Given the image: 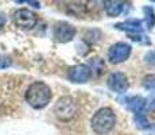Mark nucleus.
Instances as JSON below:
<instances>
[{
  "mask_svg": "<svg viewBox=\"0 0 155 135\" xmlns=\"http://www.w3.org/2000/svg\"><path fill=\"white\" fill-rule=\"evenodd\" d=\"M51 100V89L43 81H35L26 91V101L35 110H42Z\"/></svg>",
  "mask_w": 155,
  "mask_h": 135,
  "instance_id": "1",
  "label": "nucleus"
},
{
  "mask_svg": "<svg viewBox=\"0 0 155 135\" xmlns=\"http://www.w3.org/2000/svg\"><path fill=\"white\" fill-rule=\"evenodd\" d=\"M116 124V116L115 112L111 108L105 107V108H100L96 113L93 115L91 120L92 130L99 135H105L108 133H111Z\"/></svg>",
  "mask_w": 155,
  "mask_h": 135,
  "instance_id": "2",
  "label": "nucleus"
},
{
  "mask_svg": "<svg viewBox=\"0 0 155 135\" xmlns=\"http://www.w3.org/2000/svg\"><path fill=\"white\" fill-rule=\"evenodd\" d=\"M77 103L70 96H64L61 97L54 106V113L55 116L62 122H69L76 116L77 113Z\"/></svg>",
  "mask_w": 155,
  "mask_h": 135,
  "instance_id": "3",
  "label": "nucleus"
},
{
  "mask_svg": "<svg viewBox=\"0 0 155 135\" xmlns=\"http://www.w3.org/2000/svg\"><path fill=\"white\" fill-rule=\"evenodd\" d=\"M14 22H15V25L18 27H20V29L31 30L35 27V25H37L38 18L31 10L19 8V10L14 14Z\"/></svg>",
  "mask_w": 155,
  "mask_h": 135,
  "instance_id": "4",
  "label": "nucleus"
},
{
  "mask_svg": "<svg viewBox=\"0 0 155 135\" xmlns=\"http://www.w3.org/2000/svg\"><path fill=\"white\" fill-rule=\"evenodd\" d=\"M131 54V46L124 42H119L111 46L108 52V59L111 64H120L126 61Z\"/></svg>",
  "mask_w": 155,
  "mask_h": 135,
  "instance_id": "5",
  "label": "nucleus"
},
{
  "mask_svg": "<svg viewBox=\"0 0 155 135\" xmlns=\"http://www.w3.org/2000/svg\"><path fill=\"white\" fill-rule=\"evenodd\" d=\"M76 35V27L66 22H58L54 26V37L55 39L61 43H66V42L71 41Z\"/></svg>",
  "mask_w": 155,
  "mask_h": 135,
  "instance_id": "6",
  "label": "nucleus"
},
{
  "mask_svg": "<svg viewBox=\"0 0 155 135\" xmlns=\"http://www.w3.org/2000/svg\"><path fill=\"white\" fill-rule=\"evenodd\" d=\"M107 84L113 92H117V93H124L128 89V79L121 72H113L109 74Z\"/></svg>",
  "mask_w": 155,
  "mask_h": 135,
  "instance_id": "7",
  "label": "nucleus"
},
{
  "mask_svg": "<svg viewBox=\"0 0 155 135\" xmlns=\"http://www.w3.org/2000/svg\"><path fill=\"white\" fill-rule=\"evenodd\" d=\"M92 76V70L89 66L86 65H74L73 68L69 69V73H68V77H69L70 81L73 83H86Z\"/></svg>",
  "mask_w": 155,
  "mask_h": 135,
  "instance_id": "8",
  "label": "nucleus"
},
{
  "mask_svg": "<svg viewBox=\"0 0 155 135\" xmlns=\"http://www.w3.org/2000/svg\"><path fill=\"white\" fill-rule=\"evenodd\" d=\"M116 29L119 30H124V31H128V32H136V31H142V23L140 20H127V22H123V23H119L116 25Z\"/></svg>",
  "mask_w": 155,
  "mask_h": 135,
  "instance_id": "9",
  "label": "nucleus"
},
{
  "mask_svg": "<svg viewBox=\"0 0 155 135\" xmlns=\"http://www.w3.org/2000/svg\"><path fill=\"white\" fill-rule=\"evenodd\" d=\"M123 10L121 2H105V12L109 16H117Z\"/></svg>",
  "mask_w": 155,
  "mask_h": 135,
  "instance_id": "10",
  "label": "nucleus"
},
{
  "mask_svg": "<svg viewBox=\"0 0 155 135\" xmlns=\"http://www.w3.org/2000/svg\"><path fill=\"white\" fill-rule=\"evenodd\" d=\"M146 106V100L143 97H139V96H136V97H131L130 100H128V108H130L131 111H134V112L139 113L140 111L144 108Z\"/></svg>",
  "mask_w": 155,
  "mask_h": 135,
  "instance_id": "11",
  "label": "nucleus"
},
{
  "mask_svg": "<svg viewBox=\"0 0 155 135\" xmlns=\"http://www.w3.org/2000/svg\"><path fill=\"white\" fill-rule=\"evenodd\" d=\"M143 85L147 89L155 88V74H148V76H146L144 79H143Z\"/></svg>",
  "mask_w": 155,
  "mask_h": 135,
  "instance_id": "12",
  "label": "nucleus"
},
{
  "mask_svg": "<svg viewBox=\"0 0 155 135\" xmlns=\"http://www.w3.org/2000/svg\"><path fill=\"white\" fill-rule=\"evenodd\" d=\"M10 65H11V59L8 58L7 56H3V54H0V69L8 68Z\"/></svg>",
  "mask_w": 155,
  "mask_h": 135,
  "instance_id": "13",
  "label": "nucleus"
},
{
  "mask_svg": "<svg viewBox=\"0 0 155 135\" xmlns=\"http://www.w3.org/2000/svg\"><path fill=\"white\" fill-rule=\"evenodd\" d=\"M146 61L148 62V64H153L155 65V52H150L146 56Z\"/></svg>",
  "mask_w": 155,
  "mask_h": 135,
  "instance_id": "14",
  "label": "nucleus"
},
{
  "mask_svg": "<svg viewBox=\"0 0 155 135\" xmlns=\"http://www.w3.org/2000/svg\"><path fill=\"white\" fill-rule=\"evenodd\" d=\"M5 20H7V18H5V15L0 12V30H2L3 27H4V25H5Z\"/></svg>",
  "mask_w": 155,
  "mask_h": 135,
  "instance_id": "15",
  "label": "nucleus"
},
{
  "mask_svg": "<svg viewBox=\"0 0 155 135\" xmlns=\"http://www.w3.org/2000/svg\"><path fill=\"white\" fill-rule=\"evenodd\" d=\"M153 107L155 108V100H154V103H153Z\"/></svg>",
  "mask_w": 155,
  "mask_h": 135,
  "instance_id": "16",
  "label": "nucleus"
}]
</instances>
